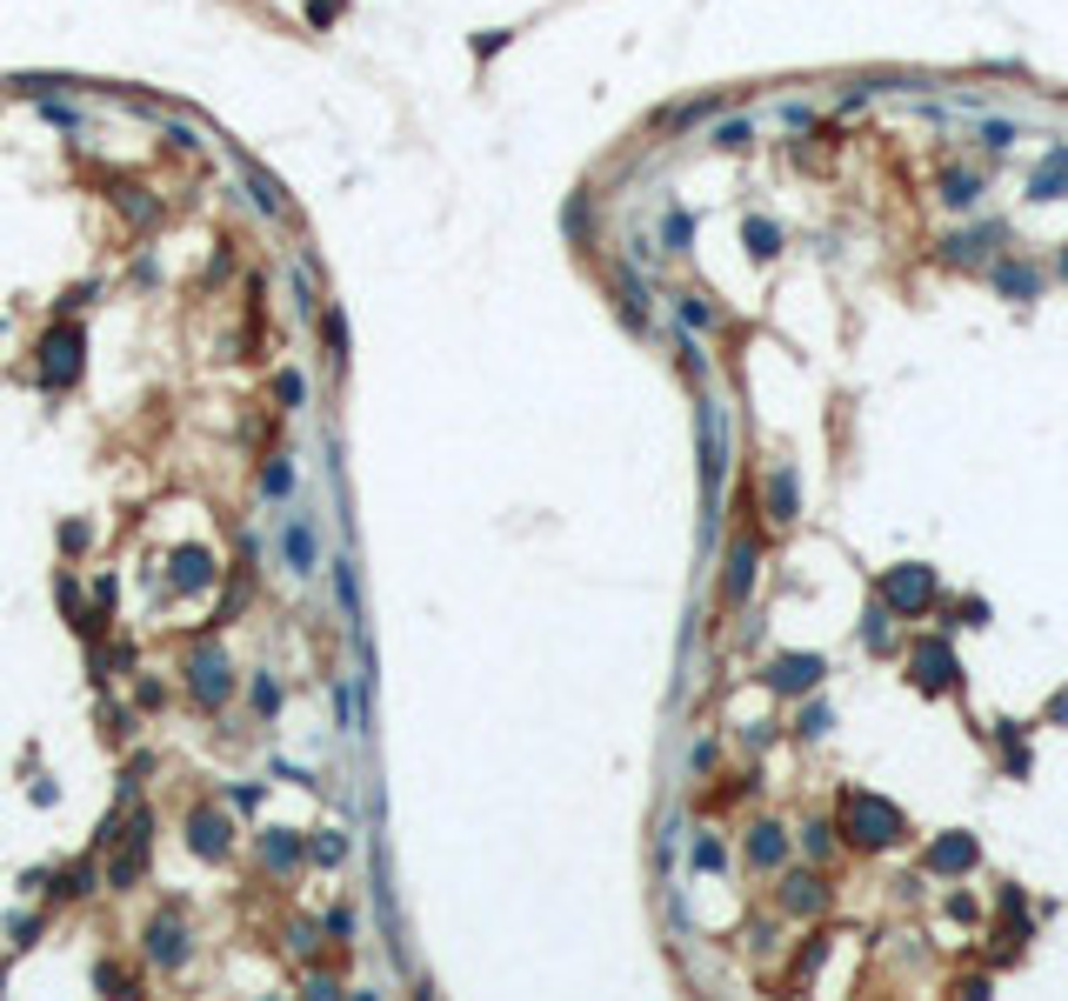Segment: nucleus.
<instances>
[{
    "label": "nucleus",
    "mask_w": 1068,
    "mask_h": 1001,
    "mask_svg": "<svg viewBox=\"0 0 1068 1001\" xmlns=\"http://www.w3.org/2000/svg\"><path fill=\"white\" fill-rule=\"evenodd\" d=\"M768 688L775 695H809L815 681H822V655H781V661H768Z\"/></svg>",
    "instance_id": "nucleus-3"
},
{
    "label": "nucleus",
    "mask_w": 1068,
    "mask_h": 1001,
    "mask_svg": "<svg viewBox=\"0 0 1068 1001\" xmlns=\"http://www.w3.org/2000/svg\"><path fill=\"white\" fill-rule=\"evenodd\" d=\"M681 314H688V321H694V328H708V321H715V314L702 307V294H681Z\"/></svg>",
    "instance_id": "nucleus-26"
},
{
    "label": "nucleus",
    "mask_w": 1068,
    "mask_h": 1001,
    "mask_svg": "<svg viewBox=\"0 0 1068 1001\" xmlns=\"http://www.w3.org/2000/svg\"><path fill=\"white\" fill-rule=\"evenodd\" d=\"M247 187H254V200H260V215H275V221L288 215V187H281L275 174H267V168H254V161H247Z\"/></svg>",
    "instance_id": "nucleus-12"
},
{
    "label": "nucleus",
    "mask_w": 1068,
    "mask_h": 1001,
    "mask_svg": "<svg viewBox=\"0 0 1068 1001\" xmlns=\"http://www.w3.org/2000/svg\"><path fill=\"white\" fill-rule=\"evenodd\" d=\"M228 841H234V828L214 815V808L194 815V849H201V855H228Z\"/></svg>",
    "instance_id": "nucleus-11"
},
{
    "label": "nucleus",
    "mask_w": 1068,
    "mask_h": 1001,
    "mask_svg": "<svg viewBox=\"0 0 1068 1001\" xmlns=\"http://www.w3.org/2000/svg\"><path fill=\"white\" fill-rule=\"evenodd\" d=\"M301 849H294V841H281V834H267V862H294Z\"/></svg>",
    "instance_id": "nucleus-27"
},
{
    "label": "nucleus",
    "mask_w": 1068,
    "mask_h": 1001,
    "mask_svg": "<svg viewBox=\"0 0 1068 1001\" xmlns=\"http://www.w3.org/2000/svg\"><path fill=\"white\" fill-rule=\"evenodd\" d=\"M221 674H228V661L214 655V648L194 655V695H201V701H221V695H228V681H221Z\"/></svg>",
    "instance_id": "nucleus-10"
},
{
    "label": "nucleus",
    "mask_w": 1068,
    "mask_h": 1001,
    "mask_svg": "<svg viewBox=\"0 0 1068 1001\" xmlns=\"http://www.w3.org/2000/svg\"><path fill=\"white\" fill-rule=\"evenodd\" d=\"M40 354H47V381H53V388H61V381H74V375H81V334H74V328H61V334H47V347H40Z\"/></svg>",
    "instance_id": "nucleus-5"
},
{
    "label": "nucleus",
    "mask_w": 1068,
    "mask_h": 1001,
    "mask_svg": "<svg viewBox=\"0 0 1068 1001\" xmlns=\"http://www.w3.org/2000/svg\"><path fill=\"white\" fill-rule=\"evenodd\" d=\"M975 141H982L988 154H1002V147L1015 141V121H982V127H975Z\"/></svg>",
    "instance_id": "nucleus-20"
},
{
    "label": "nucleus",
    "mask_w": 1068,
    "mask_h": 1001,
    "mask_svg": "<svg viewBox=\"0 0 1068 1001\" xmlns=\"http://www.w3.org/2000/svg\"><path fill=\"white\" fill-rule=\"evenodd\" d=\"M882 595L901 614H922V608H935V574L929 567H888L882 574Z\"/></svg>",
    "instance_id": "nucleus-2"
},
{
    "label": "nucleus",
    "mask_w": 1068,
    "mask_h": 1001,
    "mask_svg": "<svg viewBox=\"0 0 1068 1001\" xmlns=\"http://www.w3.org/2000/svg\"><path fill=\"white\" fill-rule=\"evenodd\" d=\"M662 241H668V247H675V254H681V247H688V241H694V221H688V215H681V207H668V221H662Z\"/></svg>",
    "instance_id": "nucleus-19"
},
{
    "label": "nucleus",
    "mask_w": 1068,
    "mask_h": 1001,
    "mask_svg": "<svg viewBox=\"0 0 1068 1001\" xmlns=\"http://www.w3.org/2000/svg\"><path fill=\"white\" fill-rule=\"evenodd\" d=\"M1061 274H1068V254H1061Z\"/></svg>",
    "instance_id": "nucleus-30"
},
{
    "label": "nucleus",
    "mask_w": 1068,
    "mask_h": 1001,
    "mask_svg": "<svg viewBox=\"0 0 1068 1001\" xmlns=\"http://www.w3.org/2000/svg\"><path fill=\"white\" fill-rule=\"evenodd\" d=\"M154 962H181L187 955V928L181 921H154V948H147Z\"/></svg>",
    "instance_id": "nucleus-14"
},
{
    "label": "nucleus",
    "mask_w": 1068,
    "mask_h": 1001,
    "mask_svg": "<svg viewBox=\"0 0 1068 1001\" xmlns=\"http://www.w3.org/2000/svg\"><path fill=\"white\" fill-rule=\"evenodd\" d=\"M748 862H755V868H781L788 862V834L775 821H762L755 834H748Z\"/></svg>",
    "instance_id": "nucleus-8"
},
{
    "label": "nucleus",
    "mask_w": 1068,
    "mask_h": 1001,
    "mask_svg": "<svg viewBox=\"0 0 1068 1001\" xmlns=\"http://www.w3.org/2000/svg\"><path fill=\"white\" fill-rule=\"evenodd\" d=\"M762 508H768V521H775V528H788V521H794V467H775V474H768Z\"/></svg>",
    "instance_id": "nucleus-7"
},
{
    "label": "nucleus",
    "mask_w": 1068,
    "mask_h": 1001,
    "mask_svg": "<svg viewBox=\"0 0 1068 1001\" xmlns=\"http://www.w3.org/2000/svg\"><path fill=\"white\" fill-rule=\"evenodd\" d=\"M748 247H755V254H762V260H768V254H781V228H775V221H762V215H755V221H748Z\"/></svg>",
    "instance_id": "nucleus-18"
},
{
    "label": "nucleus",
    "mask_w": 1068,
    "mask_h": 1001,
    "mask_svg": "<svg viewBox=\"0 0 1068 1001\" xmlns=\"http://www.w3.org/2000/svg\"><path fill=\"white\" fill-rule=\"evenodd\" d=\"M801 734H828V708H809V715H801Z\"/></svg>",
    "instance_id": "nucleus-29"
},
{
    "label": "nucleus",
    "mask_w": 1068,
    "mask_h": 1001,
    "mask_svg": "<svg viewBox=\"0 0 1068 1001\" xmlns=\"http://www.w3.org/2000/svg\"><path fill=\"white\" fill-rule=\"evenodd\" d=\"M1068 194V147H1055V161L1029 181V200H1061Z\"/></svg>",
    "instance_id": "nucleus-13"
},
{
    "label": "nucleus",
    "mask_w": 1068,
    "mask_h": 1001,
    "mask_svg": "<svg viewBox=\"0 0 1068 1001\" xmlns=\"http://www.w3.org/2000/svg\"><path fill=\"white\" fill-rule=\"evenodd\" d=\"M915 688H922V695L955 688V655H948L942 642H922V648H915Z\"/></svg>",
    "instance_id": "nucleus-4"
},
{
    "label": "nucleus",
    "mask_w": 1068,
    "mask_h": 1001,
    "mask_svg": "<svg viewBox=\"0 0 1068 1001\" xmlns=\"http://www.w3.org/2000/svg\"><path fill=\"white\" fill-rule=\"evenodd\" d=\"M174 567H181V574H174V582H181V588H207V574H214L201 548H181V561H174Z\"/></svg>",
    "instance_id": "nucleus-17"
},
{
    "label": "nucleus",
    "mask_w": 1068,
    "mask_h": 1001,
    "mask_svg": "<svg viewBox=\"0 0 1068 1001\" xmlns=\"http://www.w3.org/2000/svg\"><path fill=\"white\" fill-rule=\"evenodd\" d=\"M748 134H755L748 121H728V127H715V147H748Z\"/></svg>",
    "instance_id": "nucleus-23"
},
{
    "label": "nucleus",
    "mask_w": 1068,
    "mask_h": 1001,
    "mask_svg": "<svg viewBox=\"0 0 1068 1001\" xmlns=\"http://www.w3.org/2000/svg\"><path fill=\"white\" fill-rule=\"evenodd\" d=\"M781 902H788V915H815V908H822V881H815V875H794Z\"/></svg>",
    "instance_id": "nucleus-15"
},
{
    "label": "nucleus",
    "mask_w": 1068,
    "mask_h": 1001,
    "mask_svg": "<svg viewBox=\"0 0 1068 1001\" xmlns=\"http://www.w3.org/2000/svg\"><path fill=\"white\" fill-rule=\"evenodd\" d=\"M748 582H755V548H748V541H741V548H735V561H728V582H721V601H728V608H741V601H748Z\"/></svg>",
    "instance_id": "nucleus-9"
},
{
    "label": "nucleus",
    "mask_w": 1068,
    "mask_h": 1001,
    "mask_svg": "<svg viewBox=\"0 0 1068 1001\" xmlns=\"http://www.w3.org/2000/svg\"><path fill=\"white\" fill-rule=\"evenodd\" d=\"M341 8H348V0H314L307 21H314V27H328V21H341Z\"/></svg>",
    "instance_id": "nucleus-24"
},
{
    "label": "nucleus",
    "mask_w": 1068,
    "mask_h": 1001,
    "mask_svg": "<svg viewBox=\"0 0 1068 1001\" xmlns=\"http://www.w3.org/2000/svg\"><path fill=\"white\" fill-rule=\"evenodd\" d=\"M848 834L862 849H888V841H901V808H888L882 795H848Z\"/></svg>",
    "instance_id": "nucleus-1"
},
{
    "label": "nucleus",
    "mask_w": 1068,
    "mask_h": 1001,
    "mask_svg": "<svg viewBox=\"0 0 1068 1001\" xmlns=\"http://www.w3.org/2000/svg\"><path fill=\"white\" fill-rule=\"evenodd\" d=\"M288 561H294V574L314 567V541H307V528H288Z\"/></svg>",
    "instance_id": "nucleus-21"
},
{
    "label": "nucleus",
    "mask_w": 1068,
    "mask_h": 1001,
    "mask_svg": "<svg viewBox=\"0 0 1068 1001\" xmlns=\"http://www.w3.org/2000/svg\"><path fill=\"white\" fill-rule=\"evenodd\" d=\"M995 288L1002 294H1035V274L1029 268H995Z\"/></svg>",
    "instance_id": "nucleus-22"
},
{
    "label": "nucleus",
    "mask_w": 1068,
    "mask_h": 1001,
    "mask_svg": "<svg viewBox=\"0 0 1068 1001\" xmlns=\"http://www.w3.org/2000/svg\"><path fill=\"white\" fill-rule=\"evenodd\" d=\"M288 488H294V467L275 461V467H267V495H288Z\"/></svg>",
    "instance_id": "nucleus-25"
},
{
    "label": "nucleus",
    "mask_w": 1068,
    "mask_h": 1001,
    "mask_svg": "<svg viewBox=\"0 0 1068 1001\" xmlns=\"http://www.w3.org/2000/svg\"><path fill=\"white\" fill-rule=\"evenodd\" d=\"M975 194H982V181H975V174H961V168H955V174H942V200H948V207H975Z\"/></svg>",
    "instance_id": "nucleus-16"
},
{
    "label": "nucleus",
    "mask_w": 1068,
    "mask_h": 1001,
    "mask_svg": "<svg viewBox=\"0 0 1068 1001\" xmlns=\"http://www.w3.org/2000/svg\"><path fill=\"white\" fill-rule=\"evenodd\" d=\"M929 868H935V875H969V868H975V841H969V834H942L935 849H929Z\"/></svg>",
    "instance_id": "nucleus-6"
},
{
    "label": "nucleus",
    "mask_w": 1068,
    "mask_h": 1001,
    "mask_svg": "<svg viewBox=\"0 0 1068 1001\" xmlns=\"http://www.w3.org/2000/svg\"><path fill=\"white\" fill-rule=\"evenodd\" d=\"M809 121H815V114L801 108V100H788V108H781V127H809Z\"/></svg>",
    "instance_id": "nucleus-28"
}]
</instances>
